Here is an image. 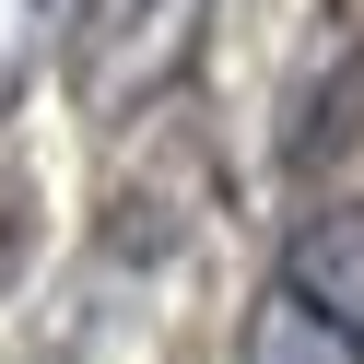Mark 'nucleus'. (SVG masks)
I'll use <instances>...</instances> for the list:
<instances>
[{
  "label": "nucleus",
  "instance_id": "7ed1b4c3",
  "mask_svg": "<svg viewBox=\"0 0 364 364\" xmlns=\"http://www.w3.org/2000/svg\"><path fill=\"white\" fill-rule=\"evenodd\" d=\"M71 36V0H0V118H12V95L36 82V59Z\"/></svg>",
  "mask_w": 364,
  "mask_h": 364
},
{
  "label": "nucleus",
  "instance_id": "f257e3e1",
  "mask_svg": "<svg viewBox=\"0 0 364 364\" xmlns=\"http://www.w3.org/2000/svg\"><path fill=\"white\" fill-rule=\"evenodd\" d=\"M235 364H364V200H329L282 235Z\"/></svg>",
  "mask_w": 364,
  "mask_h": 364
},
{
  "label": "nucleus",
  "instance_id": "f03ea898",
  "mask_svg": "<svg viewBox=\"0 0 364 364\" xmlns=\"http://www.w3.org/2000/svg\"><path fill=\"white\" fill-rule=\"evenodd\" d=\"M200 12L212 0H71V36H59V71H71V106L95 129L141 118L200 48Z\"/></svg>",
  "mask_w": 364,
  "mask_h": 364
}]
</instances>
